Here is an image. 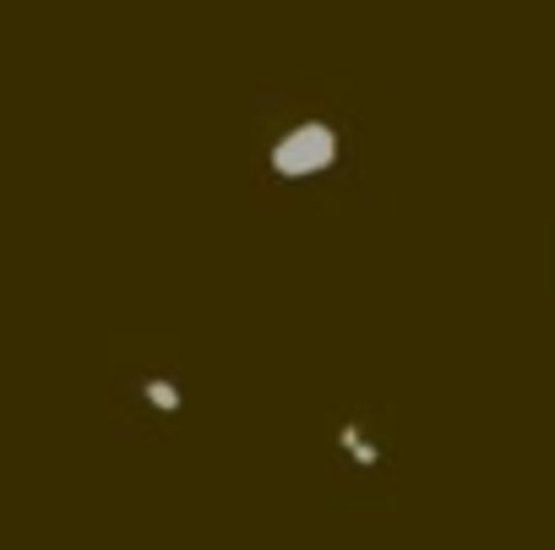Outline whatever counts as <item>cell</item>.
I'll return each instance as SVG.
<instances>
[{"label":"cell","instance_id":"1","mask_svg":"<svg viewBox=\"0 0 555 550\" xmlns=\"http://www.w3.org/2000/svg\"><path fill=\"white\" fill-rule=\"evenodd\" d=\"M333 164H338V131L327 120H300L272 148V169L284 180H306V175H322Z\"/></svg>","mask_w":555,"mask_h":550},{"label":"cell","instance_id":"2","mask_svg":"<svg viewBox=\"0 0 555 550\" xmlns=\"http://www.w3.org/2000/svg\"><path fill=\"white\" fill-rule=\"evenodd\" d=\"M338 447H344L360 469H376V463H382V447H376V442H365V436H360V425H338Z\"/></svg>","mask_w":555,"mask_h":550},{"label":"cell","instance_id":"3","mask_svg":"<svg viewBox=\"0 0 555 550\" xmlns=\"http://www.w3.org/2000/svg\"><path fill=\"white\" fill-rule=\"evenodd\" d=\"M142 393H147V404H153L158 414H180V404H185V398H180V387H175V382H164V376H153Z\"/></svg>","mask_w":555,"mask_h":550}]
</instances>
